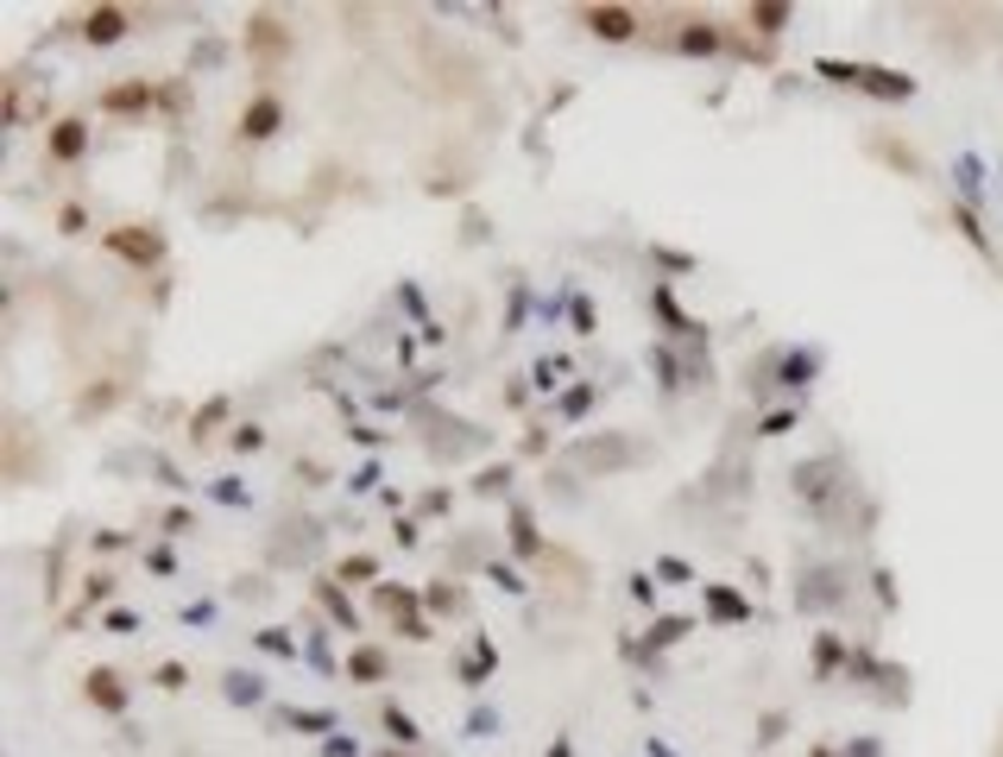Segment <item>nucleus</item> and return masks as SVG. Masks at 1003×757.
<instances>
[{"mask_svg":"<svg viewBox=\"0 0 1003 757\" xmlns=\"http://www.w3.org/2000/svg\"><path fill=\"white\" fill-rule=\"evenodd\" d=\"M108 252H121L126 265L146 272V265L165 259V240H158V227H114V234H108Z\"/></svg>","mask_w":1003,"mask_h":757,"instance_id":"1","label":"nucleus"},{"mask_svg":"<svg viewBox=\"0 0 1003 757\" xmlns=\"http://www.w3.org/2000/svg\"><path fill=\"white\" fill-rule=\"evenodd\" d=\"M581 20H587V32L606 38V45H626L631 32H638V13H631V7H587Z\"/></svg>","mask_w":1003,"mask_h":757,"instance_id":"2","label":"nucleus"},{"mask_svg":"<svg viewBox=\"0 0 1003 757\" xmlns=\"http://www.w3.org/2000/svg\"><path fill=\"white\" fill-rule=\"evenodd\" d=\"M247 50L272 64V57H284V50H291V32H284L272 13H252V20H247Z\"/></svg>","mask_w":1003,"mask_h":757,"instance_id":"3","label":"nucleus"},{"mask_svg":"<svg viewBox=\"0 0 1003 757\" xmlns=\"http://www.w3.org/2000/svg\"><path fill=\"white\" fill-rule=\"evenodd\" d=\"M151 101H158V89H151L146 76H133V82H114V89L101 95V108H108V114H146Z\"/></svg>","mask_w":1003,"mask_h":757,"instance_id":"4","label":"nucleus"},{"mask_svg":"<svg viewBox=\"0 0 1003 757\" xmlns=\"http://www.w3.org/2000/svg\"><path fill=\"white\" fill-rule=\"evenodd\" d=\"M278 121H284V101H278V95L247 101V114H240V139H272Z\"/></svg>","mask_w":1003,"mask_h":757,"instance_id":"5","label":"nucleus"},{"mask_svg":"<svg viewBox=\"0 0 1003 757\" xmlns=\"http://www.w3.org/2000/svg\"><path fill=\"white\" fill-rule=\"evenodd\" d=\"M82 38H89V45H114V38H126V13H121V7H95V13L82 20Z\"/></svg>","mask_w":1003,"mask_h":757,"instance_id":"6","label":"nucleus"},{"mask_svg":"<svg viewBox=\"0 0 1003 757\" xmlns=\"http://www.w3.org/2000/svg\"><path fill=\"white\" fill-rule=\"evenodd\" d=\"M82 151H89V126H82V121H57V126H50V158H64V165H70V158H82Z\"/></svg>","mask_w":1003,"mask_h":757,"instance_id":"7","label":"nucleus"},{"mask_svg":"<svg viewBox=\"0 0 1003 757\" xmlns=\"http://www.w3.org/2000/svg\"><path fill=\"white\" fill-rule=\"evenodd\" d=\"M858 89H871L878 101H909V95H915V82L897 76V70H865V76H858Z\"/></svg>","mask_w":1003,"mask_h":757,"instance_id":"8","label":"nucleus"},{"mask_svg":"<svg viewBox=\"0 0 1003 757\" xmlns=\"http://www.w3.org/2000/svg\"><path fill=\"white\" fill-rule=\"evenodd\" d=\"M89 701H95L101 713H126V688H121V676H114V669H95V676H89Z\"/></svg>","mask_w":1003,"mask_h":757,"instance_id":"9","label":"nucleus"},{"mask_svg":"<svg viewBox=\"0 0 1003 757\" xmlns=\"http://www.w3.org/2000/svg\"><path fill=\"white\" fill-rule=\"evenodd\" d=\"M681 50H695V57H707V50H720V32H713L707 20L681 25Z\"/></svg>","mask_w":1003,"mask_h":757,"instance_id":"10","label":"nucleus"},{"mask_svg":"<svg viewBox=\"0 0 1003 757\" xmlns=\"http://www.w3.org/2000/svg\"><path fill=\"white\" fill-rule=\"evenodd\" d=\"M752 25H757V32H782V25H789V7H782V0H757Z\"/></svg>","mask_w":1003,"mask_h":757,"instance_id":"11","label":"nucleus"},{"mask_svg":"<svg viewBox=\"0 0 1003 757\" xmlns=\"http://www.w3.org/2000/svg\"><path fill=\"white\" fill-rule=\"evenodd\" d=\"M348 669H353V681H379V676H385V656H379V651H353Z\"/></svg>","mask_w":1003,"mask_h":757,"instance_id":"12","label":"nucleus"},{"mask_svg":"<svg viewBox=\"0 0 1003 757\" xmlns=\"http://www.w3.org/2000/svg\"><path fill=\"white\" fill-rule=\"evenodd\" d=\"M814 70L827 76V82H853V89H858V76H865V70H858V64H839V57H821V64H814Z\"/></svg>","mask_w":1003,"mask_h":757,"instance_id":"13","label":"nucleus"},{"mask_svg":"<svg viewBox=\"0 0 1003 757\" xmlns=\"http://www.w3.org/2000/svg\"><path fill=\"white\" fill-rule=\"evenodd\" d=\"M385 732H392L398 745H410V738H417V720H410V713H398V707H385Z\"/></svg>","mask_w":1003,"mask_h":757,"instance_id":"14","label":"nucleus"},{"mask_svg":"<svg viewBox=\"0 0 1003 757\" xmlns=\"http://www.w3.org/2000/svg\"><path fill=\"white\" fill-rule=\"evenodd\" d=\"M827 474H833V467L821 461V467H808V474H796V479H802V493H808V499H827Z\"/></svg>","mask_w":1003,"mask_h":757,"instance_id":"15","label":"nucleus"},{"mask_svg":"<svg viewBox=\"0 0 1003 757\" xmlns=\"http://www.w3.org/2000/svg\"><path fill=\"white\" fill-rule=\"evenodd\" d=\"M379 606H385V612H410V594H404V587H379Z\"/></svg>","mask_w":1003,"mask_h":757,"instance_id":"16","label":"nucleus"},{"mask_svg":"<svg viewBox=\"0 0 1003 757\" xmlns=\"http://www.w3.org/2000/svg\"><path fill=\"white\" fill-rule=\"evenodd\" d=\"M713 612H720V619H745V606L732 600V594H713Z\"/></svg>","mask_w":1003,"mask_h":757,"instance_id":"17","label":"nucleus"},{"mask_svg":"<svg viewBox=\"0 0 1003 757\" xmlns=\"http://www.w3.org/2000/svg\"><path fill=\"white\" fill-rule=\"evenodd\" d=\"M57 222H64V234H82V227H89V215H82V208H76V202H70V208H64V215H57Z\"/></svg>","mask_w":1003,"mask_h":757,"instance_id":"18","label":"nucleus"},{"mask_svg":"<svg viewBox=\"0 0 1003 757\" xmlns=\"http://www.w3.org/2000/svg\"><path fill=\"white\" fill-rule=\"evenodd\" d=\"M341 575H353V580H367V575H373V555H353V562H341Z\"/></svg>","mask_w":1003,"mask_h":757,"instance_id":"19","label":"nucleus"},{"mask_svg":"<svg viewBox=\"0 0 1003 757\" xmlns=\"http://www.w3.org/2000/svg\"><path fill=\"white\" fill-rule=\"evenodd\" d=\"M782 373H789V385H802V378L814 373V360H808V353H802V360H789V366H782Z\"/></svg>","mask_w":1003,"mask_h":757,"instance_id":"20","label":"nucleus"},{"mask_svg":"<svg viewBox=\"0 0 1003 757\" xmlns=\"http://www.w3.org/2000/svg\"><path fill=\"white\" fill-rule=\"evenodd\" d=\"M385 757H398V752H385Z\"/></svg>","mask_w":1003,"mask_h":757,"instance_id":"21","label":"nucleus"}]
</instances>
